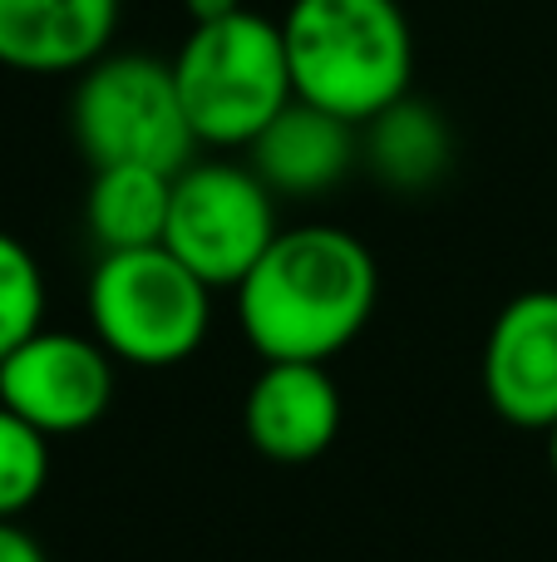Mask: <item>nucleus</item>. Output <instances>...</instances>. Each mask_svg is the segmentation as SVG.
I'll use <instances>...</instances> for the list:
<instances>
[{
    "label": "nucleus",
    "instance_id": "obj_17",
    "mask_svg": "<svg viewBox=\"0 0 557 562\" xmlns=\"http://www.w3.org/2000/svg\"><path fill=\"white\" fill-rule=\"evenodd\" d=\"M183 10H187V20H193V25H213V20L237 15V10H242V0H183Z\"/></svg>",
    "mask_w": 557,
    "mask_h": 562
},
{
    "label": "nucleus",
    "instance_id": "obj_4",
    "mask_svg": "<svg viewBox=\"0 0 557 562\" xmlns=\"http://www.w3.org/2000/svg\"><path fill=\"white\" fill-rule=\"evenodd\" d=\"M89 330L118 366L163 370L187 360L213 326V286L163 243L99 252L89 277Z\"/></svg>",
    "mask_w": 557,
    "mask_h": 562
},
{
    "label": "nucleus",
    "instance_id": "obj_2",
    "mask_svg": "<svg viewBox=\"0 0 557 562\" xmlns=\"http://www.w3.org/2000/svg\"><path fill=\"white\" fill-rule=\"evenodd\" d=\"M282 40L296 99L355 128L410 94L414 35L400 0H292Z\"/></svg>",
    "mask_w": 557,
    "mask_h": 562
},
{
    "label": "nucleus",
    "instance_id": "obj_8",
    "mask_svg": "<svg viewBox=\"0 0 557 562\" xmlns=\"http://www.w3.org/2000/svg\"><path fill=\"white\" fill-rule=\"evenodd\" d=\"M484 395L513 429L557 425V291L513 296L484 340Z\"/></svg>",
    "mask_w": 557,
    "mask_h": 562
},
{
    "label": "nucleus",
    "instance_id": "obj_12",
    "mask_svg": "<svg viewBox=\"0 0 557 562\" xmlns=\"http://www.w3.org/2000/svg\"><path fill=\"white\" fill-rule=\"evenodd\" d=\"M361 158L395 193H430L454 164V134L440 109L405 94L361 124Z\"/></svg>",
    "mask_w": 557,
    "mask_h": 562
},
{
    "label": "nucleus",
    "instance_id": "obj_9",
    "mask_svg": "<svg viewBox=\"0 0 557 562\" xmlns=\"http://www.w3.org/2000/svg\"><path fill=\"white\" fill-rule=\"evenodd\" d=\"M242 429L272 464H311L341 435V390L316 360H266L242 400Z\"/></svg>",
    "mask_w": 557,
    "mask_h": 562
},
{
    "label": "nucleus",
    "instance_id": "obj_3",
    "mask_svg": "<svg viewBox=\"0 0 557 562\" xmlns=\"http://www.w3.org/2000/svg\"><path fill=\"white\" fill-rule=\"evenodd\" d=\"M168 65L197 148H247L296 99L282 25L247 5L193 25Z\"/></svg>",
    "mask_w": 557,
    "mask_h": 562
},
{
    "label": "nucleus",
    "instance_id": "obj_18",
    "mask_svg": "<svg viewBox=\"0 0 557 562\" xmlns=\"http://www.w3.org/2000/svg\"><path fill=\"white\" fill-rule=\"evenodd\" d=\"M548 464H553V479H557V425L548 429Z\"/></svg>",
    "mask_w": 557,
    "mask_h": 562
},
{
    "label": "nucleus",
    "instance_id": "obj_13",
    "mask_svg": "<svg viewBox=\"0 0 557 562\" xmlns=\"http://www.w3.org/2000/svg\"><path fill=\"white\" fill-rule=\"evenodd\" d=\"M168 203H173V173L138 164L94 168L84 193V223L99 252H134L158 247L168 233Z\"/></svg>",
    "mask_w": 557,
    "mask_h": 562
},
{
    "label": "nucleus",
    "instance_id": "obj_5",
    "mask_svg": "<svg viewBox=\"0 0 557 562\" xmlns=\"http://www.w3.org/2000/svg\"><path fill=\"white\" fill-rule=\"evenodd\" d=\"M69 128L89 168L138 164L158 173H183L197 154V134L178 99L173 65L138 49H124V55L109 49L89 69H79Z\"/></svg>",
    "mask_w": 557,
    "mask_h": 562
},
{
    "label": "nucleus",
    "instance_id": "obj_7",
    "mask_svg": "<svg viewBox=\"0 0 557 562\" xmlns=\"http://www.w3.org/2000/svg\"><path fill=\"white\" fill-rule=\"evenodd\" d=\"M0 405L39 435H79L114 405V356L94 336L39 326L0 360Z\"/></svg>",
    "mask_w": 557,
    "mask_h": 562
},
{
    "label": "nucleus",
    "instance_id": "obj_11",
    "mask_svg": "<svg viewBox=\"0 0 557 562\" xmlns=\"http://www.w3.org/2000/svg\"><path fill=\"white\" fill-rule=\"evenodd\" d=\"M252 168L276 198L331 193L361 158V128L326 109L292 99L262 134L247 144Z\"/></svg>",
    "mask_w": 557,
    "mask_h": 562
},
{
    "label": "nucleus",
    "instance_id": "obj_16",
    "mask_svg": "<svg viewBox=\"0 0 557 562\" xmlns=\"http://www.w3.org/2000/svg\"><path fill=\"white\" fill-rule=\"evenodd\" d=\"M0 562H49L35 533L15 524V518H0Z\"/></svg>",
    "mask_w": 557,
    "mask_h": 562
},
{
    "label": "nucleus",
    "instance_id": "obj_14",
    "mask_svg": "<svg viewBox=\"0 0 557 562\" xmlns=\"http://www.w3.org/2000/svg\"><path fill=\"white\" fill-rule=\"evenodd\" d=\"M45 326V272L20 237L0 227V360Z\"/></svg>",
    "mask_w": 557,
    "mask_h": 562
},
{
    "label": "nucleus",
    "instance_id": "obj_6",
    "mask_svg": "<svg viewBox=\"0 0 557 562\" xmlns=\"http://www.w3.org/2000/svg\"><path fill=\"white\" fill-rule=\"evenodd\" d=\"M276 193L257 178L252 164H187L173 173V203H168L163 247L183 267H193L207 286H232L262 262L276 243Z\"/></svg>",
    "mask_w": 557,
    "mask_h": 562
},
{
    "label": "nucleus",
    "instance_id": "obj_15",
    "mask_svg": "<svg viewBox=\"0 0 557 562\" xmlns=\"http://www.w3.org/2000/svg\"><path fill=\"white\" fill-rule=\"evenodd\" d=\"M49 484V435L0 405V518H20Z\"/></svg>",
    "mask_w": 557,
    "mask_h": 562
},
{
    "label": "nucleus",
    "instance_id": "obj_10",
    "mask_svg": "<svg viewBox=\"0 0 557 562\" xmlns=\"http://www.w3.org/2000/svg\"><path fill=\"white\" fill-rule=\"evenodd\" d=\"M118 30V0H0V65L15 75H79Z\"/></svg>",
    "mask_w": 557,
    "mask_h": 562
},
{
    "label": "nucleus",
    "instance_id": "obj_1",
    "mask_svg": "<svg viewBox=\"0 0 557 562\" xmlns=\"http://www.w3.org/2000/svg\"><path fill=\"white\" fill-rule=\"evenodd\" d=\"M380 267L355 233L331 223L282 227L262 262L237 281V321L262 360L326 366L365 330Z\"/></svg>",
    "mask_w": 557,
    "mask_h": 562
}]
</instances>
